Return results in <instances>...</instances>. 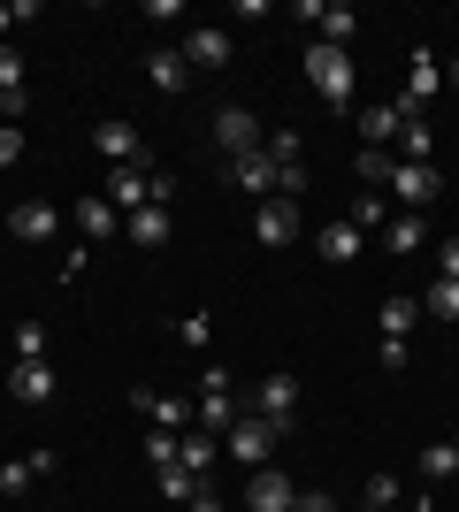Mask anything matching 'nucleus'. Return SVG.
I'll return each instance as SVG.
<instances>
[{"label":"nucleus","instance_id":"1","mask_svg":"<svg viewBox=\"0 0 459 512\" xmlns=\"http://www.w3.org/2000/svg\"><path fill=\"white\" fill-rule=\"evenodd\" d=\"M306 77H314V92H322L329 115H352V54L345 46H306Z\"/></svg>","mask_w":459,"mask_h":512},{"label":"nucleus","instance_id":"2","mask_svg":"<svg viewBox=\"0 0 459 512\" xmlns=\"http://www.w3.org/2000/svg\"><path fill=\"white\" fill-rule=\"evenodd\" d=\"M437 199H444L437 161H398V169H391V207L398 214H421V207H437Z\"/></svg>","mask_w":459,"mask_h":512},{"label":"nucleus","instance_id":"3","mask_svg":"<svg viewBox=\"0 0 459 512\" xmlns=\"http://www.w3.org/2000/svg\"><path fill=\"white\" fill-rule=\"evenodd\" d=\"M276 436H284V428H268L261 413H238V421H230V436H222V451H230L238 467H268V451H276Z\"/></svg>","mask_w":459,"mask_h":512},{"label":"nucleus","instance_id":"4","mask_svg":"<svg viewBox=\"0 0 459 512\" xmlns=\"http://www.w3.org/2000/svg\"><path fill=\"white\" fill-rule=\"evenodd\" d=\"M437 92H444V69H437V54H429V46H421V54H414V69H406V92H398V115H421V107H429V100H437Z\"/></svg>","mask_w":459,"mask_h":512},{"label":"nucleus","instance_id":"5","mask_svg":"<svg viewBox=\"0 0 459 512\" xmlns=\"http://www.w3.org/2000/svg\"><path fill=\"white\" fill-rule=\"evenodd\" d=\"M253 413H261L268 428H291V421H299V383H291V375H268V383H253Z\"/></svg>","mask_w":459,"mask_h":512},{"label":"nucleus","instance_id":"6","mask_svg":"<svg viewBox=\"0 0 459 512\" xmlns=\"http://www.w3.org/2000/svg\"><path fill=\"white\" fill-rule=\"evenodd\" d=\"M215 138H222V153H230V161H245V153H261L268 130L253 123V107H222V115H215Z\"/></svg>","mask_w":459,"mask_h":512},{"label":"nucleus","instance_id":"7","mask_svg":"<svg viewBox=\"0 0 459 512\" xmlns=\"http://www.w3.org/2000/svg\"><path fill=\"white\" fill-rule=\"evenodd\" d=\"M54 230H62V207H46V199H23V207H8V237H16V245H46Z\"/></svg>","mask_w":459,"mask_h":512},{"label":"nucleus","instance_id":"8","mask_svg":"<svg viewBox=\"0 0 459 512\" xmlns=\"http://www.w3.org/2000/svg\"><path fill=\"white\" fill-rule=\"evenodd\" d=\"M131 406L146 413V421L161 428V436H184V428H192V406H184L176 390H131Z\"/></svg>","mask_w":459,"mask_h":512},{"label":"nucleus","instance_id":"9","mask_svg":"<svg viewBox=\"0 0 459 512\" xmlns=\"http://www.w3.org/2000/svg\"><path fill=\"white\" fill-rule=\"evenodd\" d=\"M253 237H261V245H291V237H299V199H261V207H253Z\"/></svg>","mask_w":459,"mask_h":512},{"label":"nucleus","instance_id":"10","mask_svg":"<svg viewBox=\"0 0 459 512\" xmlns=\"http://www.w3.org/2000/svg\"><path fill=\"white\" fill-rule=\"evenodd\" d=\"M299 497H291V482L276 467H253V482H245V505L238 512H291Z\"/></svg>","mask_w":459,"mask_h":512},{"label":"nucleus","instance_id":"11","mask_svg":"<svg viewBox=\"0 0 459 512\" xmlns=\"http://www.w3.org/2000/svg\"><path fill=\"white\" fill-rule=\"evenodd\" d=\"M8 398H16V406H46V398H54V367L46 360H16L8 367Z\"/></svg>","mask_w":459,"mask_h":512},{"label":"nucleus","instance_id":"12","mask_svg":"<svg viewBox=\"0 0 459 512\" xmlns=\"http://www.w3.org/2000/svg\"><path fill=\"white\" fill-rule=\"evenodd\" d=\"M146 77L161 92H192V62H184V46H153V54H146Z\"/></svg>","mask_w":459,"mask_h":512},{"label":"nucleus","instance_id":"13","mask_svg":"<svg viewBox=\"0 0 459 512\" xmlns=\"http://www.w3.org/2000/svg\"><path fill=\"white\" fill-rule=\"evenodd\" d=\"M153 176H161V169H138V161H131V169H115V184H108V207H153Z\"/></svg>","mask_w":459,"mask_h":512},{"label":"nucleus","instance_id":"14","mask_svg":"<svg viewBox=\"0 0 459 512\" xmlns=\"http://www.w3.org/2000/svg\"><path fill=\"white\" fill-rule=\"evenodd\" d=\"M184 62H192V69H230V31L199 23L192 39H184Z\"/></svg>","mask_w":459,"mask_h":512},{"label":"nucleus","instance_id":"15","mask_svg":"<svg viewBox=\"0 0 459 512\" xmlns=\"http://www.w3.org/2000/svg\"><path fill=\"white\" fill-rule=\"evenodd\" d=\"M215 459H222V436H207V428H184V436H176V467L215 474Z\"/></svg>","mask_w":459,"mask_h":512},{"label":"nucleus","instance_id":"16","mask_svg":"<svg viewBox=\"0 0 459 512\" xmlns=\"http://www.w3.org/2000/svg\"><path fill=\"white\" fill-rule=\"evenodd\" d=\"M153 490H161V505H192L199 490H207V474H192V467H153Z\"/></svg>","mask_w":459,"mask_h":512},{"label":"nucleus","instance_id":"17","mask_svg":"<svg viewBox=\"0 0 459 512\" xmlns=\"http://www.w3.org/2000/svg\"><path fill=\"white\" fill-rule=\"evenodd\" d=\"M0 107H8V123H23V107H31V92H23V54H16V46H0Z\"/></svg>","mask_w":459,"mask_h":512},{"label":"nucleus","instance_id":"18","mask_svg":"<svg viewBox=\"0 0 459 512\" xmlns=\"http://www.w3.org/2000/svg\"><path fill=\"white\" fill-rule=\"evenodd\" d=\"M421 245H429V222H421V214H391V222H383V253H421Z\"/></svg>","mask_w":459,"mask_h":512},{"label":"nucleus","instance_id":"19","mask_svg":"<svg viewBox=\"0 0 459 512\" xmlns=\"http://www.w3.org/2000/svg\"><path fill=\"white\" fill-rule=\"evenodd\" d=\"M92 146L108 153V161H123V169H131L138 153H146V146H138V130L123 123V115H115V123H100V130H92Z\"/></svg>","mask_w":459,"mask_h":512},{"label":"nucleus","instance_id":"20","mask_svg":"<svg viewBox=\"0 0 459 512\" xmlns=\"http://www.w3.org/2000/svg\"><path fill=\"white\" fill-rule=\"evenodd\" d=\"M314 245H322V260H360L368 230H352V214H345V222H322V237H314Z\"/></svg>","mask_w":459,"mask_h":512},{"label":"nucleus","instance_id":"21","mask_svg":"<svg viewBox=\"0 0 459 512\" xmlns=\"http://www.w3.org/2000/svg\"><path fill=\"white\" fill-rule=\"evenodd\" d=\"M238 390H207V398H199V428H207V436H230V421H238Z\"/></svg>","mask_w":459,"mask_h":512},{"label":"nucleus","instance_id":"22","mask_svg":"<svg viewBox=\"0 0 459 512\" xmlns=\"http://www.w3.org/2000/svg\"><path fill=\"white\" fill-rule=\"evenodd\" d=\"M230 176H238V192L276 199V169H268V153H245V161H230Z\"/></svg>","mask_w":459,"mask_h":512},{"label":"nucleus","instance_id":"23","mask_svg":"<svg viewBox=\"0 0 459 512\" xmlns=\"http://www.w3.org/2000/svg\"><path fill=\"white\" fill-rule=\"evenodd\" d=\"M69 222H77V237H85V245H100V237L115 230V207H108V199H77V207H69Z\"/></svg>","mask_w":459,"mask_h":512},{"label":"nucleus","instance_id":"24","mask_svg":"<svg viewBox=\"0 0 459 512\" xmlns=\"http://www.w3.org/2000/svg\"><path fill=\"white\" fill-rule=\"evenodd\" d=\"M414 467H421V482H452V474H459V436H437Z\"/></svg>","mask_w":459,"mask_h":512},{"label":"nucleus","instance_id":"25","mask_svg":"<svg viewBox=\"0 0 459 512\" xmlns=\"http://www.w3.org/2000/svg\"><path fill=\"white\" fill-rule=\"evenodd\" d=\"M398 123H406L398 107H368V115H360V138H368V146L383 153V146H398Z\"/></svg>","mask_w":459,"mask_h":512},{"label":"nucleus","instance_id":"26","mask_svg":"<svg viewBox=\"0 0 459 512\" xmlns=\"http://www.w3.org/2000/svg\"><path fill=\"white\" fill-rule=\"evenodd\" d=\"M414 314H421V306L406 299V291H391V299L375 306V329H383V337H406V329H414Z\"/></svg>","mask_w":459,"mask_h":512},{"label":"nucleus","instance_id":"27","mask_svg":"<svg viewBox=\"0 0 459 512\" xmlns=\"http://www.w3.org/2000/svg\"><path fill=\"white\" fill-rule=\"evenodd\" d=\"M123 230H131V245H169V207H138Z\"/></svg>","mask_w":459,"mask_h":512},{"label":"nucleus","instance_id":"28","mask_svg":"<svg viewBox=\"0 0 459 512\" xmlns=\"http://www.w3.org/2000/svg\"><path fill=\"white\" fill-rule=\"evenodd\" d=\"M429 153H437L429 123H421V115H406V123H398V161H429Z\"/></svg>","mask_w":459,"mask_h":512},{"label":"nucleus","instance_id":"29","mask_svg":"<svg viewBox=\"0 0 459 512\" xmlns=\"http://www.w3.org/2000/svg\"><path fill=\"white\" fill-rule=\"evenodd\" d=\"M391 192H368V199H352V230H383V222H391Z\"/></svg>","mask_w":459,"mask_h":512},{"label":"nucleus","instance_id":"30","mask_svg":"<svg viewBox=\"0 0 459 512\" xmlns=\"http://www.w3.org/2000/svg\"><path fill=\"white\" fill-rule=\"evenodd\" d=\"M398 505V474L383 467V474H368V490H360V512H391Z\"/></svg>","mask_w":459,"mask_h":512},{"label":"nucleus","instance_id":"31","mask_svg":"<svg viewBox=\"0 0 459 512\" xmlns=\"http://www.w3.org/2000/svg\"><path fill=\"white\" fill-rule=\"evenodd\" d=\"M421 314H437V321H459V283H429V291H421Z\"/></svg>","mask_w":459,"mask_h":512},{"label":"nucleus","instance_id":"32","mask_svg":"<svg viewBox=\"0 0 459 512\" xmlns=\"http://www.w3.org/2000/svg\"><path fill=\"white\" fill-rule=\"evenodd\" d=\"M352 31H360L352 8H322V46H345V54H352Z\"/></svg>","mask_w":459,"mask_h":512},{"label":"nucleus","instance_id":"33","mask_svg":"<svg viewBox=\"0 0 459 512\" xmlns=\"http://www.w3.org/2000/svg\"><path fill=\"white\" fill-rule=\"evenodd\" d=\"M16 360H46V321H16Z\"/></svg>","mask_w":459,"mask_h":512},{"label":"nucleus","instance_id":"34","mask_svg":"<svg viewBox=\"0 0 459 512\" xmlns=\"http://www.w3.org/2000/svg\"><path fill=\"white\" fill-rule=\"evenodd\" d=\"M176 337H184V352H207V337H215V321H207V314H184V321H176Z\"/></svg>","mask_w":459,"mask_h":512},{"label":"nucleus","instance_id":"35","mask_svg":"<svg viewBox=\"0 0 459 512\" xmlns=\"http://www.w3.org/2000/svg\"><path fill=\"white\" fill-rule=\"evenodd\" d=\"M391 169H398L391 153H375V146H360V176H368L375 192H383V184H391Z\"/></svg>","mask_w":459,"mask_h":512},{"label":"nucleus","instance_id":"36","mask_svg":"<svg viewBox=\"0 0 459 512\" xmlns=\"http://www.w3.org/2000/svg\"><path fill=\"white\" fill-rule=\"evenodd\" d=\"M31 482H39V474H31V459H8V467H0V497H23Z\"/></svg>","mask_w":459,"mask_h":512},{"label":"nucleus","instance_id":"37","mask_svg":"<svg viewBox=\"0 0 459 512\" xmlns=\"http://www.w3.org/2000/svg\"><path fill=\"white\" fill-rule=\"evenodd\" d=\"M23 161V123H0V169H16Z\"/></svg>","mask_w":459,"mask_h":512},{"label":"nucleus","instance_id":"38","mask_svg":"<svg viewBox=\"0 0 459 512\" xmlns=\"http://www.w3.org/2000/svg\"><path fill=\"white\" fill-rule=\"evenodd\" d=\"M169 459H176V436H161V428H153V436H146V467H169Z\"/></svg>","mask_w":459,"mask_h":512},{"label":"nucleus","instance_id":"39","mask_svg":"<svg viewBox=\"0 0 459 512\" xmlns=\"http://www.w3.org/2000/svg\"><path fill=\"white\" fill-rule=\"evenodd\" d=\"M437 276L459 283V237H444V245H437Z\"/></svg>","mask_w":459,"mask_h":512},{"label":"nucleus","instance_id":"40","mask_svg":"<svg viewBox=\"0 0 459 512\" xmlns=\"http://www.w3.org/2000/svg\"><path fill=\"white\" fill-rule=\"evenodd\" d=\"M291 512H337V497H329V490H306V497H299Z\"/></svg>","mask_w":459,"mask_h":512},{"label":"nucleus","instance_id":"41","mask_svg":"<svg viewBox=\"0 0 459 512\" xmlns=\"http://www.w3.org/2000/svg\"><path fill=\"white\" fill-rule=\"evenodd\" d=\"M184 512H222V497H215V482H207V490H199V497H192V505H184Z\"/></svg>","mask_w":459,"mask_h":512},{"label":"nucleus","instance_id":"42","mask_svg":"<svg viewBox=\"0 0 459 512\" xmlns=\"http://www.w3.org/2000/svg\"><path fill=\"white\" fill-rule=\"evenodd\" d=\"M8 31H16V8H8V0H0V39H8Z\"/></svg>","mask_w":459,"mask_h":512},{"label":"nucleus","instance_id":"43","mask_svg":"<svg viewBox=\"0 0 459 512\" xmlns=\"http://www.w3.org/2000/svg\"><path fill=\"white\" fill-rule=\"evenodd\" d=\"M414 512H444V505H437V497H414Z\"/></svg>","mask_w":459,"mask_h":512}]
</instances>
